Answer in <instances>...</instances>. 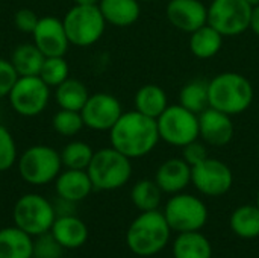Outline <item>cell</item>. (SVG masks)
<instances>
[{"label": "cell", "instance_id": "obj_1", "mask_svg": "<svg viewBox=\"0 0 259 258\" xmlns=\"http://www.w3.org/2000/svg\"><path fill=\"white\" fill-rule=\"evenodd\" d=\"M159 140L156 119L147 117L137 109L123 113L109 129L111 146L131 160L149 155Z\"/></svg>", "mask_w": 259, "mask_h": 258}, {"label": "cell", "instance_id": "obj_2", "mask_svg": "<svg viewBox=\"0 0 259 258\" xmlns=\"http://www.w3.org/2000/svg\"><path fill=\"white\" fill-rule=\"evenodd\" d=\"M209 106L229 116L246 113L255 99L252 82L241 73L223 71L208 81Z\"/></svg>", "mask_w": 259, "mask_h": 258}, {"label": "cell", "instance_id": "obj_3", "mask_svg": "<svg viewBox=\"0 0 259 258\" xmlns=\"http://www.w3.org/2000/svg\"><path fill=\"white\" fill-rule=\"evenodd\" d=\"M170 234L171 228L162 211H141L126 233V243L135 255L152 257L167 246Z\"/></svg>", "mask_w": 259, "mask_h": 258}, {"label": "cell", "instance_id": "obj_4", "mask_svg": "<svg viewBox=\"0 0 259 258\" xmlns=\"http://www.w3.org/2000/svg\"><path fill=\"white\" fill-rule=\"evenodd\" d=\"M96 190H117L126 186L132 176V160L112 146L94 152L87 167Z\"/></svg>", "mask_w": 259, "mask_h": 258}, {"label": "cell", "instance_id": "obj_5", "mask_svg": "<svg viewBox=\"0 0 259 258\" xmlns=\"http://www.w3.org/2000/svg\"><path fill=\"white\" fill-rule=\"evenodd\" d=\"M62 23L70 44L76 47H90L99 43L108 24L97 5L71 6Z\"/></svg>", "mask_w": 259, "mask_h": 258}, {"label": "cell", "instance_id": "obj_6", "mask_svg": "<svg viewBox=\"0 0 259 258\" xmlns=\"http://www.w3.org/2000/svg\"><path fill=\"white\" fill-rule=\"evenodd\" d=\"M18 173L30 186H44L58 178L62 169L61 154L47 144L27 148L17 160Z\"/></svg>", "mask_w": 259, "mask_h": 258}, {"label": "cell", "instance_id": "obj_7", "mask_svg": "<svg viewBox=\"0 0 259 258\" xmlns=\"http://www.w3.org/2000/svg\"><path fill=\"white\" fill-rule=\"evenodd\" d=\"M156 125L159 138L173 148L182 149L199 138V116L181 103L168 105L156 119Z\"/></svg>", "mask_w": 259, "mask_h": 258}, {"label": "cell", "instance_id": "obj_8", "mask_svg": "<svg viewBox=\"0 0 259 258\" xmlns=\"http://www.w3.org/2000/svg\"><path fill=\"white\" fill-rule=\"evenodd\" d=\"M164 216L171 231L190 233L200 231L208 222V208L205 202L190 193H176L167 201Z\"/></svg>", "mask_w": 259, "mask_h": 258}, {"label": "cell", "instance_id": "obj_9", "mask_svg": "<svg viewBox=\"0 0 259 258\" xmlns=\"http://www.w3.org/2000/svg\"><path fill=\"white\" fill-rule=\"evenodd\" d=\"M56 219L55 207L42 196L29 193L21 196L14 207L15 227L29 236H41L52 230Z\"/></svg>", "mask_w": 259, "mask_h": 258}, {"label": "cell", "instance_id": "obj_10", "mask_svg": "<svg viewBox=\"0 0 259 258\" xmlns=\"http://www.w3.org/2000/svg\"><path fill=\"white\" fill-rule=\"evenodd\" d=\"M8 99L18 116L36 117L50 102V87L39 76H18Z\"/></svg>", "mask_w": 259, "mask_h": 258}, {"label": "cell", "instance_id": "obj_11", "mask_svg": "<svg viewBox=\"0 0 259 258\" xmlns=\"http://www.w3.org/2000/svg\"><path fill=\"white\" fill-rule=\"evenodd\" d=\"M252 6L246 0H212L208 6V24L225 38L238 36L250 27Z\"/></svg>", "mask_w": 259, "mask_h": 258}, {"label": "cell", "instance_id": "obj_12", "mask_svg": "<svg viewBox=\"0 0 259 258\" xmlns=\"http://www.w3.org/2000/svg\"><path fill=\"white\" fill-rule=\"evenodd\" d=\"M191 184L199 193L219 198L232 189L234 173L226 163L208 157L205 161L191 167Z\"/></svg>", "mask_w": 259, "mask_h": 258}, {"label": "cell", "instance_id": "obj_13", "mask_svg": "<svg viewBox=\"0 0 259 258\" xmlns=\"http://www.w3.org/2000/svg\"><path fill=\"white\" fill-rule=\"evenodd\" d=\"M123 113L124 111L120 100L109 93L90 94L88 100L80 109L85 128L97 132H109V129L117 123Z\"/></svg>", "mask_w": 259, "mask_h": 258}, {"label": "cell", "instance_id": "obj_14", "mask_svg": "<svg viewBox=\"0 0 259 258\" xmlns=\"http://www.w3.org/2000/svg\"><path fill=\"white\" fill-rule=\"evenodd\" d=\"M33 44L41 50V53L49 56H64L70 47L68 36L62 20L53 15L41 17L32 32Z\"/></svg>", "mask_w": 259, "mask_h": 258}, {"label": "cell", "instance_id": "obj_15", "mask_svg": "<svg viewBox=\"0 0 259 258\" xmlns=\"http://www.w3.org/2000/svg\"><path fill=\"white\" fill-rule=\"evenodd\" d=\"M165 15L175 29L185 33L208 24V6L202 0H168Z\"/></svg>", "mask_w": 259, "mask_h": 258}, {"label": "cell", "instance_id": "obj_16", "mask_svg": "<svg viewBox=\"0 0 259 258\" xmlns=\"http://www.w3.org/2000/svg\"><path fill=\"white\" fill-rule=\"evenodd\" d=\"M235 126L232 116L215 108H206L199 114V138L212 148H223L234 138Z\"/></svg>", "mask_w": 259, "mask_h": 258}, {"label": "cell", "instance_id": "obj_17", "mask_svg": "<svg viewBox=\"0 0 259 258\" xmlns=\"http://www.w3.org/2000/svg\"><path fill=\"white\" fill-rule=\"evenodd\" d=\"M155 181L162 193H181L191 184V166L182 157L168 158L158 167Z\"/></svg>", "mask_w": 259, "mask_h": 258}, {"label": "cell", "instance_id": "obj_18", "mask_svg": "<svg viewBox=\"0 0 259 258\" xmlns=\"http://www.w3.org/2000/svg\"><path fill=\"white\" fill-rule=\"evenodd\" d=\"M55 187L58 198L74 204L83 201L94 189L88 172L76 169H67L65 172H61L55 179Z\"/></svg>", "mask_w": 259, "mask_h": 258}, {"label": "cell", "instance_id": "obj_19", "mask_svg": "<svg viewBox=\"0 0 259 258\" xmlns=\"http://www.w3.org/2000/svg\"><path fill=\"white\" fill-rule=\"evenodd\" d=\"M97 6L106 23L115 27H129L141 15L140 0H100Z\"/></svg>", "mask_w": 259, "mask_h": 258}, {"label": "cell", "instance_id": "obj_20", "mask_svg": "<svg viewBox=\"0 0 259 258\" xmlns=\"http://www.w3.org/2000/svg\"><path fill=\"white\" fill-rule=\"evenodd\" d=\"M52 234L62 248L76 249L80 248L88 239L87 225L74 214L58 216L52 227Z\"/></svg>", "mask_w": 259, "mask_h": 258}, {"label": "cell", "instance_id": "obj_21", "mask_svg": "<svg viewBox=\"0 0 259 258\" xmlns=\"http://www.w3.org/2000/svg\"><path fill=\"white\" fill-rule=\"evenodd\" d=\"M135 109L147 117L158 119L168 106V96L165 90L156 84H146L140 87L134 96Z\"/></svg>", "mask_w": 259, "mask_h": 258}, {"label": "cell", "instance_id": "obj_22", "mask_svg": "<svg viewBox=\"0 0 259 258\" xmlns=\"http://www.w3.org/2000/svg\"><path fill=\"white\" fill-rule=\"evenodd\" d=\"M225 36L212 26L205 24L190 33L188 47L197 59H211L220 53Z\"/></svg>", "mask_w": 259, "mask_h": 258}, {"label": "cell", "instance_id": "obj_23", "mask_svg": "<svg viewBox=\"0 0 259 258\" xmlns=\"http://www.w3.org/2000/svg\"><path fill=\"white\" fill-rule=\"evenodd\" d=\"M33 240L18 227L0 230V258H32Z\"/></svg>", "mask_w": 259, "mask_h": 258}, {"label": "cell", "instance_id": "obj_24", "mask_svg": "<svg viewBox=\"0 0 259 258\" xmlns=\"http://www.w3.org/2000/svg\"><path fill=\"white\" fill-rule=\"evenodd\" d=\"M175 258H212V246L200 231L179 233L173 243Z\"/></svg>", "mask_w": 259, "mask_h": 258}, {"label": "cell", "instance_id": "obj_25", "mask_svg": "<svg viewBox=\"0 0 259 258\" xmlns=\"http://www.w3.org/2000/svg\"><path fill=\"white\" fill-rule=\"evenodd\" d=\"M46 56L33 43L18 44L11 55V64L18 76H38Z\"/></svg>", "mask_w": 259, "mask_h": 258}, {"label": "cell", "instance_id": "obj_26", "mask_svg": "<svg viewBox=\"0 0 259 258\" xmlns=\"http://www.w3.org/2000/svg\"><path fill=\"white\" fill-rule=\"evenodd\" d=\"M90 93L85 84L79 79L68 78L61 85L55 88V102L61 109L79 111L88 100Z\"/></svg>", "mask_w": 259, "mask_h": 258}, {"label": "cell", "instance_id": "obj_27", "mask_svg": "<svg viewBox=\"0 0 259 258\" xmlns=\"http://www.w3.org/2000/svg\"><path fill=\"white\" fill-rule=\"evenodd\" d=\"M229 227L241 239L259 237V207L258 205H241L229 219Z\"/></svg>", "mask_w": 259, "mask_h": 258}, {"label": "cell", "instance_id": "obj_28", "mask_svg": "<svg viewBox=\"0 0 259 258\" xmlns=\"http://www.w3.org/2000/svg\"><path fill=\"white\" fill-rule=\"evenodd\" d=\"M179 103L194 114H200L209 108V94H208V81L205 79H191L179 91Z\"/></svg>", "mask_w": 259, "mask_h": 258}, {"label": "cell", "instance_id": "obj_29", "mask_svg": "<svg viewBox=\"0 0 259 258\" xmlns=\"http://www.w3.org/2000/svg\"><path fill=\"white\" fill-rule=\"evenodd\" d=\"M131 199L140 211L158 210L162 201V190L155 179H141L132 187Z\"/></svg>", "mask_w": 259, "mask_h": 258}, {"label": "cell", "instance_id": "obj_30", "mask_svg": "<svg viewBox=\"0 0 259 258\" xmlns=\"http://www.w3.org/2000/svg\"><path fill=\"white\" fill-rule=\"evenodd\" d=\"M61 161L65 169H76V170H87L90 166L94 151L93 148L80 140H73L64 146V149L59 152Z\"/></svg>", "mask_w": 259, "mask_h": 258}, {"label": "cell", "instance_id": "obj_31", "mask_svg": "<svg viewBox=\"0 0 259 258\" xmlns=\"http://www.w3.org/2000/svg\"><path fill=\"white\" fill-rule=\"evenodd\" d=\"M50 88H56L70 78V67L64 56H49L44 59L38 75Z\"/></svg>", "mask_w": 259, "mask_h": 258}, {"label": "cell", "instance_id": "obj_32", "mask_svg": "<svg viewBox=\"0 0 259 258\" xmlns=\"http://www.w3.org/2000/svg\"><path fill=\"white\" fill-rule=\"evenodd\" d=\"M52 128L56 134L62 137H74L77 135L83 128V120L79 111H70V109H61L53 116L52 119Z\"/></svg>", "mask_w": 259, "mask_h": 258}, {"label": "cell", "instance_id": "obj_33", "mask_svg": "<svg viewBox=\"0 0 259 258\" xmlns=\"http://www.w3.org/2000/svg\"><path fill=\"white\" fill-rule=\"evenodd\" d=\"M18 160L17 144L11 131L0 125V172L9 170Z\"/></svg>", "mask_w": 259, "mask_h": 258}, {"label": "cell", "instance_id": "obj_34", "mask_svg": "<svg viewBox=\"0 0 259 258\" xmlns=\"http://www.w3.org/2000/svg\"><path fill=\"white\" fill-rule=\"evenodd\" d=\"M62 246L53 237V234H41L33 243V258H61Z\"/></svg>", "mask_w": 259, "mask_h": 258}, {"label": "cell", "instance_id": "obj_35", "mask_svg": "<svg viewBox=\"0 0 259 258\" xmlns=\"http://www.w3.org/2000/svg\"><path fill=\"white\" fill-rule=\"evenodd\" d=\"M206 146H208L206 143L199 141V138H197V140H194V141H191L182 148V158L193 167V166L205 161L209 157Z\"/></svg>", "mask_w": 259, "mask_h": 258}, {"label": "cell", "instance_id": "obj_36", "mask_svg": "<svg viewBox=\"0 0 259 258\" xmlns=\"http://www.w3.org/2000/svg\"><path fill=\"white\" fill-rule=\"evenodd\" d=\"M17 78H18V75L14 70L11 61L0 58V100L8 97V94H9L11 88L14 87Z\"/></svg>", "mask_w": 259, "mask_h": 258}, {"label": "cell", "instance_id": "obj_37", "mask_svg": "<svg viewBox=\"0 0 259 258\" xmlns=\"http://www.w3.org/2000/svg\"><path fill=\"white\" fill-rule=\"evenodd\" d=\"M38 20H39V17L32 9H27V8L18 9L14 15V24H15L17 30L23 32V33H30V35L35 29Z\"/></svg>", "mask_w": 259, "mask_h": 258}, {"label": "cell", "instance_id": "obj_38", "mask_svg": "<svg viewBox=\"0 0 259 258\" xmlns=\"http://www.w3.org/2000/svg\"><path fill=\"white\" fill-rule=\"evenodd\" d=\"M255 35L259 36V5L252 8V15H250V27H249Z\"/></svg>", "mask_w": 259, "mask_h": 258}, {"label": "cell", "instance_id": "obj_39", "mask_svg": "<svg viewBox=\"0 0 259 258\" xmlns=\"http://www.w3.org/2000/svg\"><path fill=\"white\" fill-rule=\"evenodd\" d=\"M100 0H74V5H99Z\"/></svg>", "mask_w": 259, "mask_h": 258}, {"label": "cell", "instance_id": "obj_40", "mask_svg": "<svg viewBox=\"0 0 259 258\" xmlns=\"http://www.w3.org/2000/svg\"><path fill=\"white\" fill-rule=\"evenodd\" d=\"M246 2H247L252 8H253V6H258L259 5V0H246Z\"/></svg>", "mask_w": 259, "mask_h": 258}, {"label": "cell", "instance_id": "obj_41", "mask_svg": "<svg viewBox=\"0 0 259 258\" xmlns=\"http://www.w3.org/2000/svg\"><path fill=\"white\" fill-rule=\"evenodd\" d=\"M141 3H150V2H156V0H140Z\"/></svg>", "mask_w": 259, "mask_h": 258}, {"label": "cell", "instance_id": "obj_42", "mask_svg": "<svg viewBox=\"0 0 259 258\" xmlns=\"http://www.w3.org/2000/svg\"><path fill=\"white\" fill-rule=\"evenodd\" d=\"M256 205L259 207V190H258V193H256Z\"/></svg>", "mask_w": 259, "mask_h": 258}, {"label": "cell", "instance_id": "obj_43", "mask_svg": "<svg viewBox=\"0 0 259 258\" xmlns=\"http://www.w3.org/2000/svg\"><path fill=\"white\" fill-rule=\"evenodd\" d=\"M32 258H33V257H32Z\"/></svg>", "mask_w": 259, "mask_h": 258}]
</instances>
